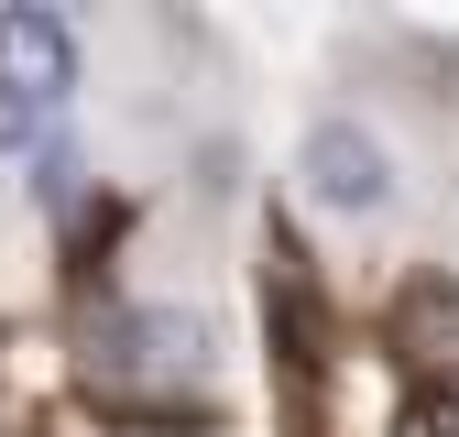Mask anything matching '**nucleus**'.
Wrapping results in <instances>:
<instances>
[{
  "label": "nucleus",
  "mask_w": 459,
  "mask_h": 437,
  "mask_svg": "<svg viewBox=\"0 0 459 437\" xmlns=\"http://www.w3.org/2000/svg\"><path fill=\"white\" fill-rule=\"evenodd\" d=\"M307 197L317 208H339V218H372L383 197H394V164H383V142L361 132V121H339V109H328V121H307Z\"/></svg>",
  "instance_id": "7ed1b4c3"
},
{
  "label": "nucleus",
  "mask_w": 459,
  "mask_h": 437,
  "mask_svg": "<svg viewBox=\"0 0 459 437\" xmlns=\"http://www.w3.org/2000/svg\"><path fill=\"white\" fill-rule=\"evenodd\" d=\"M44 132V109H22V99H0V142H33Z\"/></svg>",
  "instance_id": "423d86ee"
},
{
  "label": "nucleus",
  "mask_w": 459,
  "mask_h": 437,
  "mask_svg": "<svg viewBox=\"0 0 459 437\" xmlns=\"http://www.w3.org/2000/svg\"><path fill=\"white\" fill-rule=\"evenodd\" d=\"M99 394L121 405V416H164V394H197L208 382V328L186 306H132V317H109L99 328Z\"/></svg>",
  "instance_id": "f257e3e1"
},
{
  "label": "nucleus",
  "mask_w": 459,
  "mask_h": 437,
  "mask_svg": "<svg viewBox=\"0 0 459 437\" xmlns=\"http://www.w3.org/2000/svg\"><path fill=\"white\" fill-rule=\"evenodd\" d=\"M394 437H459V382H427V394H405Z\"/></svg>",
  "instance_id": "39448f33"
},
{
  "label": "nucleus",
  "mask_w": 459,
  "mask_h": 437,
  "mask_svg": "<svg viewBox=\"0 0 459 437\" xmlns=\"http://www.w3.org/2000/svg\"><path fill=\"white\" fill-rule=\"evenodd\" d=\"M77 88V22L66 12H44V0H12L0 12V99H22V109H66Z\"/></svg>",
  "instance_id": "f03ea898"
},
{
  "label": "nucleus",
  "mask_w": 459,
  "mask_h": 437,
  "mask_svg": "<svg viewBox=\"0 0 459 437\" xmlns=\"http://www.w3.org/2000/svg\"><path fill=\"white\" fill-rule=\"evenodd\" d=\"M394 339H405L427 372L459 382V285H405V306H394Z\"/></svg>",
  "instance_id": "20e7f679"
}]
</instances>
